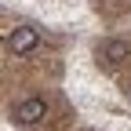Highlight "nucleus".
Here are the masks:
<instances>
[{"label":"nucleus","mask_w":131,"mask_h":131,"mask_svg":"<svg viewBox=\"0 0 131 131\" xmlns=\"http://www.w3.org/2000/svg\"><path fill=\"white\" fill-rule=\"evenodd\" d=\"M44 117H47V102H44V98H37V95H29V98H22V102L15 106V120H18L22 127L40 124Z\"/></svg>","instance_id":"obj_3"},{"label":"nucleus","mask_w":131,"mask_h":131,"mask_svg":"<svg viewBox=\"0 0 131 131\" xmlns=\"http://www.w3.org/2000/svg\"><path fill=\"white\" fill-rule=\"evenodd\" d=\"M127 98H131V84H127Z\"/></svg>","instance_id":"obj_4"},{"label":"nucleus","mask_w":131,"mask_h":131,"mask_svg":"<svg viewBox=\"0 0 131 131\" xmlns=\"http://www.w3.org/2000/svg\"><path fill=\"white\" fill-rule=\"evenodd\" d=\"M37 44H40V29L37 26H15L7 33V51L11 55H29V51H37Z\"/></svg>","instance_id":"obj_1"},{"label":"nucleus","mask_w":131,"mask_h":131,"mask_svg":"<svg viewBox=\"0 0 131 131\" xmlns=\"http://www.w3.org/2000/svg\"><path fill=\"white\" fill-rule=\"evenodd\" d=\"M98 62L102 66H120V62H127L131 58V44L127 40H120V37H109V40H102L98 44Z\"/></svg>","instance_id":"obj_2"}]
</instances>
